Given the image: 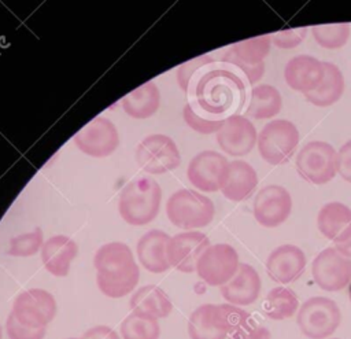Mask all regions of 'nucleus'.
I'll return each mask as SVG.
<instances>
[{
  "instance_id": "412c9836",
  "label": "nucleus",
  "mask_w": 351,
  "mask_h": 339,
  "mask_svg": "<svg viewBox=\"0 0 351 339\" xmlns=\"http://www.w3.org/2000/svg\"><path fill=\"white\" fill-rule=\"evenodd\" d=\"M218 306L226 329V339H270L269 329L259 324L247 310L230 303Z\"/></svg>"
},
{
  "instance_id": "e433bc0d",
  "label": "nucleus",
  "mask_w": 351,
  "mask_h": 339,
  "mask_svg": "<svg viewBox=\"0 0 351 339\" xmlns=\"http://www.w3.org/2000/svg\"><path fill=\"white\" fill-rule=\"evenodd\" d=\"M5 331L10 339H44L45 328H29L22 325L12 313L8 314L5 321Z\"/></svg>"
},
{
  "instance_id": "9b49d317",
  "label": "nucleus",
  "mask_w": 351,
  "mask_h": 339,
  "mask_svg": "<svg viewBox=\"0 0 351 339\" xmlns=\"http://www.w3.org/2000/svg\"><path fill=\"white\" fill-rule=\"evenodd\" d=\"M11 313L25 327L45 328L56 314V302L51 292L30 288L15 298Z\"/></svg>"
},
{
  "instance_id": "cd10ccee",
  "label": "nucleus",
  "mask_w": 351,
  "mask_h": 339,
  "mask_svg": "<svg viewBox=\"0 0 351 339\" xmlns=\"http://www.w3.org/2000/svg\"><path fill=\"white\" fill-rule=\"evenodd\" d=\"M160 106V92L155 82L148 81L122 99L123 111L137 119H145L152 117Z\"/></svg>"
},
{
  "instance_id": "7ed1b4c3",
  "label": "nucleus",
  "mask_w": 351,
  "mask_h": 339,
  "mask_svg": "<svg viewBox=\"0 0 351 339\" xmlns=\"http://www.w3.org/2000/svg\"><path fill=\"white\" fill-rule=\"evenodd\" d=\"M162 189L159 184L147 177L130 181L119 195L118 210L129 225H147L159 213Z\"/></svg>"
},
{
  "instance_id": "c85d7f7f",
  "label": "nucleus",
  "mask_w": 351,
  "mask_h": 339,
  "mask_svg": "<svg viewBox=\"0 0 351 339\" xmlns=\"http://www.w3.org/2000/svg\"><path fill=\"white\" fill-rule=\"evenodd\" d=\"M324 63V78L321 84L310 93H306L304 97L307 102L317 107H329L340 100L344 92V75L341 70L330 62Z\"/></svg>"
},
{
  "instance_id": "1a4fd4ad",
  "label": "nucleus",
  "mask_w": 351,
  "mask_h": 339,
  "mask_svg": "<svg viewBox=\"0 0 351 339\" xmlns=\"http://www.w3.org/2000/svg\"><path fill=\"white\" fill-rule=\"evenodd\" d=\"M136 161L144 172L149 174H163L180 166L181 155L171 137L154 133L138 143L136 148Z\"/></svg>"
},
{
  "instance_id": "c756f323",
  "label": "nucleus",
  "mask_w": 351,
  "mask_h": 339,
  "mask_svg": "<svg viewBox=\"0 0 351 339\" xmlns=\"http://www.w3.org/2000/svg\"><path fill=\"white\" fill-rule=\"evenodd\" d=\"M281 107L282 97L280 91L273 85L262 84L252 88L245 114L254 119H267L277 115Z\"/></svg>"
},
{
  "instance_id": "9d476101",
  "label": "nucleus",
  "mask_w": 351,
  "mask_h": 339,
  "mask_svg": "<svg viewBox=\"0 0 351 339\" xmlns=\"http://www.w3.org/2000/svg\"><path fill=\"white\" fill-rule=\"evenodd\" d=\"M240 265L239 254L230 244H210L196 264L197 276L208 285L221 287L237 272Z\"/></svg>"
},
{
  "instance_id": "79ce46f5",
  "label": "nucleus",
  "mask_w": 351,
  "mask_h": 339,
  "mask_svg": "<svg viewBox=\"0 0 351 339\" xmlns=\"http://www.w3.org/2000/svg\"><path fill=\"white\" fill-rule=\"evenodd\" d=\"M348 298H350V302H351V283L348 285Z\"/></svg>"
},
{
  "instance_id": "f03ea898",
  "label": "nucleus",
  "mask_w": 351,
  "mask_h": 339,
  "mask_svg": "<svg viewBox=\"0 0 351 339\" xmlns=\"http://www.w3.org/2000/svg\"><path fill=\"white\" fill-rule=\"evenodd\" d=\"M96 283L108 298H122L132 292L140 277L130 247L122 242L103 244L95 254Z\"/></svg>"
},
{
  "instance_id": "dca6fc26",
  "label": "nucleus",
  "mask_w": 351,
  "mask_h": 339,
  "mask_svg": "<svg viewBox=\"0 0 351 339\" xmlns=\"http://www.w3.org/2000/svg\"><path fill=\"white\" fill-rule=\"evenodd\" d=\"M258 133L254 124L244 115L234 114L225 119L217 132L219 148L230 156H244L256 145Z\"/></svg>"
},
{
  "instance_id": "4be33fe9",
  "label": "nucleus",
  "mask_w": 351,
  "mask_h": 339,
  "mask_svg": "<svg viewBox=\"0 0 351 339\" xmlns=\"http://www.w3.org/2000/svg\"><path fill=\"white\" fill-rule=\"evenodd\" d=\"M170 236L159 229H151L137 242L136 251L140 264L152 273H162L170 268L167 244Z\"/></svg>"
},
{
  "instance_id": "6e6552de",
  "label": "nucleus",
  "mask_w": 351,
  "mask_h": 339,
  "mask_svg": "<svg viewBox=\"0 0 351 339\" xmlns=\"http://www.w3.org/2000/svg\"><path fill=\"white\" fill-rule=\"evenodd\" d=\"M337 151L326 141H308L296 155V170L299 176L311 184H326L337 173Z\"/></svg>"
},
{
  "instance_id": "20e7f679",
  "label": "nucleus",
  "mask_w": 351,
  "mask_h": 339,
  "mask_svg": "<svg viewBox=\"0 0 351 339\" xmlns=\"http://www.w3.org/2000/svg\"><path fill=\"white\" fill-rule=\"evenodd\" d=\"M213 200L192 189L176 191L166 202V215L170 222L181 229L207 226L214 218Z\"/></svg>"
},
{
  "instance_id": "a19ab883",
  "label": "nucleus",
  "mask_w": 351,
  "mask_h": 339,
  "mask_svg": "<svg viewBox=\"0 0 351 339\" xmlns=\"http://www.w3.org/2000/svg\"><path fill=\"white\" fill-rule=\"evenodd\" d=\"M335 248L344 255L346 258L351 259V229L339 240L335 243Z\"/></svg>"
},
{
  "instance_id": "6ab92c4d",
  "label": "nucleus",
  "mask_w": 351,
  "mask_h": 339,
  "mask_svg": "<svg viewBox=\"0 0 351 339\" xmlns=\"http://www.w3.org/2000/svg\"><path fill=\"white\" fill-rule=\"evenodd\" d=\"M324 74V63L311 55L293 56L284 69V78L288 86L304 95L317 89Z\"/></svg>"
},
{
  "instance_id": "aec40b11",
  "label": "nucleus",
  "mask_w": 351,
  "mask_h": 339,
  "mask_svg": "<svg viewBox=\"0 0 351 339\" xmlns=\"http://www.w3.org/2000/svg\"><path fill=\"white\" fill-rule=\"evenodd\" d=\"M262 288L261 277L250 264H240L236 274L223 285L219 287L223 299L234 306H248L254 303Z\"/></svg>"
},
{
  "instance_id": "4468645a",
  "label": "nucleus",
  "mask_w": 351,
  "mask_h": 339,
  "mask_svg": "<svg viewBox=\"0 0 351 339\" xmlns=\"http://www.w3.org/2000/svg\"><path fill=\"white\" fill-rule=\"evenodd\" d=\"M292 210V198L287 188L270 184L259 189L254 199L252 211L256 222L266 228H276L285 222Z\"/></svg>"
},
{
  "instance_id": "4c0bfd02",
  "label": "nucleus",
  "mask_w": 351,
  "mask_h": 339,
  "mask_svg": "<svg viewBox=\"0 0 351 339\" xmlns=\"http://www.w3.org/2000/svg\"><path fill=\"white\" fill-rule=\"evenodd\" d=\"M307 27H296V29H287L278 30L270 34L271 43L281 49H291L298 47L306 37Z\"/></svg>"
},
{
  "instance_id": "39448f33",
  "label": "nucleus",
  "mask_w": 351,
  "mask_h": 339,
  "mask_svg": "<svg viewBox=\"0 0 351 339\" xmlns=\"http://www.w3.org/2000/svg\"><path fill=\"white\" fill-rule=\"evenodd\" d=\"M341 313L337 303L326 296H311L304 301L296 314L300 332L308 339H326L340 325Z\"/></svg>"
},
{
  "instance_id": "f257e3e1",
  "label": "nucleus",
  "mask_w": 351,
  "mask_h": 339,
  "mask_svg": "<svg viewBox=\"0 0 351 339\" xmlns=\"http://www.w3.org/2000/svg\"><path fill=\"white\" fill-rule=\"evenodd\" d=\"M185 95L186 104L197 114L210 119H226L243 103L244 84L234 70L215 60L203 69Z\"/></svg>"
},
{
  "instance_id": "72a5a7b5",
  "label": "nucleus",
  "mask_w": 351,
  "mask_h": 339,
  "mask_svg": "<svg viewBox=\"0 0 351 339\" xmlns=\"http://www.w3.org/2000/svg\"><path fill=\"white\" fill-rule=\"evenodd\" d=\"M43 231L36 228L29 233H21L10 240L8 254L12 257H32L43 247Z\"/></svg>"
},
{
  "instance_id": "473e14b6",
  "label": "nucleus",
  "mask_w": 351,
  "mask_h": 339,
  "mask_svg": "<svg viewBox=\"0 0 351 339\" xmlns=\"http://www.w3.org/2000/svg\"><path fill=\"white\" fill-rule=\"evenodd\" d=\"M351 33L350 23L315 25L311 27V34L315 43L326 49H339L346 45Z\"/></svg>"
},
{
  "instance_id": "58836bf2",
  "label": "nucleus",
  "mask_w": 351,
  "mask_h": 339,
  "mask_svg": "<svg viewBox=\"0 0 351 339\" xmlns=\"http://www.w3.org/2000/svg\"><path fill=\"white\" fill-rule=\"evenodd\" d=\"M337 173L343 180L351 183V140L346 141L336 155Z\"/></svg>"
},
{
  "instance_id": "ea45409f",
  "label": "nucleus",
  "mask_w": 351,
  "mask_h": 339,
  "mask_svg": "<svg viewBox=\"0 0 351 339\" xmlns=\"http://www.w3.org/2000/svg\"><path fill=\"white\" fill-rule=\"evenodd\" d=\"M84 339H121L119 335L108 325H95L85 331Z\"/></svg>"
},
{
  "instance_id": "a878e982",
  "label": "nucleus",
  "mask_w": 351,
  "mask_h": 339,
  "mask_svg": "<svg viewBox=\"0 0 351 339\" xmlns=\"http://www.w3.org/2000/svg\"><path fill=\"white\" fill-rule=\"evenodd\" d=\"M319 232L333 243L339 242L351 229V209L341 202H329L317 215Z\"/></svg>"
},
{
  "instance_id": "a211bd4d",
  "label": "nucleus",
  "mask_w": 351,
  "mask_h": 339,
  "mask_svg": "<svg viewBox=\"0 0 351 339\" xmlns=\"http://www.w3.org/2000/svg\"><path fill=\"white\" fill-rule=\"evenodd\" d=\"M306 268V255L295 244H281L276 247L266 259L269 277L280 284H289L298 280Z\"/></svg>"
},
{
  "instance_id": "c9c22d12",
  "label": "nucleus",
  "mask_w": 351,
  "mask_h": 339,
  "mask_svg": "<svg viewBox=\"0 0 351 339\" xmlns=\"http://www.w3.org/2000/svg\"><path fill=\"white\" fill-rule=\"evenodd\" d=\"M182 118L191 129L202 135L217 133L225 122V119H210L207 117H203L197 114L195 110H192L188 104H185L182 108Z\"/></svg>"
},
{
  "instance_id": "ddd939ff",
  "label": "nucleus",
  "mask_w": 351,
  "mask_h": 339,
  "mask_svg": "<svg viewBox=\"0 0 351 339\" xmlns=\"http://www.w3.org/2000/svg\"><path fill=\"white\" fill-rule=\"evenodd\" d=\"M73 141L84 154L104 158L118 148L119 135L117 126L108 118L96 117L74 135Z\"/></svg>"
},
{
  "instance_id": "a18cd8bd",
  "label": "nucleus",
  "mask_w": 351,
  "mask_h": 339,
  "mask_svg": "<svg viewBox=\"0 0 351 339\" xmlns=\"http://www.w3.org/2000/svg\"><path fill=\"white\" fill-rule=\"evenodd\" d=\"M332 339H339V338H332Z\"/></svg>"
},
{
  "instance_id": "37998d69",
  "label": "nucleus",
  "mask_w": 351,
  "mask_h": 339,
  "mask_svg": "<svg viewBox=\"0 0 351 339\" xmlns=\"http://www.w3.org/2000/svg\"><path fill=\"white\" fill-rule=\"evenodd\" d=\"M1 336H3V332H1V325H0V339H1Z\"/></svg>"
},
{
  "instance_id": "2f4dec72",
  "label": "nucleus",
  "mask_w": 351,
  "mask_h": 339,
  "mask_svg": "<svg viewBox=\"0 0 351 339\" xmlns=\"http://www.w3.org/2000/svg\"><path fill=\"white\" fill-rule=\"evenodd\" d=\"M123 339H159L160 327L158 318L143 313H130L121 324Z\"/></svg>"
},
{
  "instance_id": "423d86ee",
  "label": "nucleus",
  "mask_w": 351,
  "mask_h": 339,
  "mask_svg": "<svg viewBox=\"0 0 351 339\" xmlns=\"http://www.w3.org/2000/svg\"><path fill=\"white\" fill-rule=\"evenodd\" d=\"M270 34L243 40L232 44L222 54L219 62L241 71L250 84H255L265 74V58L270 51Z\"/></svg>"
},
{
  "instance_id": "0eeeda50",
  "label": "nucleus",
  "mask_w": 351,
  "mask_h": 339,
  "mask_svg": "<svg viewBox=\"0 0 351 339\" xmlns=\"http://www.w3.org/2000/svg\"><path fill=\"white\" fill-rule=\"evenodd\" d=\"M299 144V130L288 119L267 122L258 133V151L263 161L270 165L287 162Z\"/></svg>"
},
{
  "instance_id": "7c9ffc66",
  "label": "nucleus",
  "mask_w": 351,
  "mask_h": 339,
  "mask_svg": "<svg viewBox=\"0 0 351 339\" xmlns=\"http://www.w3.org/2000/svg\"><path fill=\"white\" fill-rule=\"evenodd\" d=\"M299 307V299L295 291L282 285L271 288L263 301V312L266 317L276 321L292 317L298 313Z\"/></svg>"
},
{
  "instance_id": "f8f14e48",
  "label": "nucleus",
  "mask_w": 351,
  "mask_h": 339,
  "mask_svg": "<svg viewBox=\"0 0 351 339\" xmlns=\"http://www.w3.org/2000/svg\"><path fill=\"white\" fill-rule=\"evenodd\" d=\"M315 284L328 292H336L351 283V259L341 255L335 247L324 248L311 264Z\"/></svg>"
},
{
  "instance_id": "bb28decb",
  "label": "nucleus",
  "mask_w": 351,
  "mask_h": 339,
  "mask_svg": "<svg viewBox=\"0 0 351 339\" xmlns=\"http://www.w3.org/2000/svg\"><path fill=\"white\" fill-rule=\"evenodd\" d=\"M130 309L134 313L148 314L155 318L167 317L173 310L170 296L158 285L147 284L133 292Z\"/></svg>"
},
{
  "instance_id": "393cba45",
  "label": "nucleus",
  "mask_w": 351,
  "mask_h": 339,
  "mask_svg": "<svg viewBox=\"0 0 351 339\" xmlns=\"http://www.w3.org/2000/svg\"><path fill=\"white\" fill-rule=\"evenodd\" d=\"M188 334L191 339H226L219 306L204 303L196 307L188 320Z\"/></svg>"
},
{
  "instance_id": "f704fd0d",
  "label": "nucleus",
  "mask_w": 351,
  "mask_h": 339,
  "mask_svg": "<svg viewBox=\"0 0 351 339\" xmlns=\"http://www.w3.org/2000/svg\"><path fill=\"white\" fill-rule=\"evenodd\" d=\"M214 62L215 59L211 55H200L180 65L177 69V82L181 91L186 93L189 86L197 78V75L203 71V69Z\"/></svg>"
},
{
  "instance_id": "2eb2a0df",
  "label": "nucleus",
  "mask_w": 351,
  "mask_h": 339,
  "mask_svg": "<svg viewBox=\"0 0 351 339\" xmlns=\"http://www.w3.org/2000/svg\"><path fill=\"white\" fill-rule=\"evenodd\" d=\"M228 159L217 151H202L196 154L188 165L186 176L191 184L203 192L221 191L226 170Z\"/></svg>"
},
{
  "instance_id": "c03bdc74",
  "label": "nucleus",
  "mask_w": 351,
  "mask_h": 339,
  "mask_svg": "<svg viewBox=\"0 0 351 339\" xmlns=\"http://www.w3.org/2000/svg\"><path fill=\"white\" fill-rule=\"evenodd\" d=\"M67 339H84V338H67Z\"/></svg>"
},
{
  "instance_id": "b1692460",
  "label": "nucleus",
  "mask_w": 351,
  "mask_h": 339,
  "mask_svg": "<svg viewBox=\"0 0 351 339\" xmlns=\"http://www.w3.org/2000/svg\"><path fill=\"white\" fill-rule=\"evenodd\" d=\"M258 185L256 170L245 161H232L221 187L222 195L232 202H241L251 196Z\"/></svg>"
},
{
  "instance_id": "f3484780",
  "label": "nucleus",
  "mask_w": 351,
  "mask_h": 339,
  "mask_svg": "<svg viewBox=\"0 0 351 339\" xmlns=\"http://www.w3.org/2000/svg\"><path fill=\"white\" fill-rule=\"evenodd\" d=\"M210 246L208 237L197 231H186L170 237L167 244V259L170 266L182 272L192 273L204 250Z\"/></svg>"
},
{
  "instance_id": "5701e85b",
  "label": "nucleus",
  "mask_w": 351,
  "mask_h": 339,
  "mask_svg": "<svg viewBox=\"0 0 351 339\" xmlns=\"http://www.w3.org/2000/svg\"><path fill=\"white\" fill-rule=\"evenodd\" d=\"M77 253L78 247L71 237L55 235L44 242L41 247V261L51 274L64 277L69 274L71 262Z\"/></svg>"
}]
</instances>
